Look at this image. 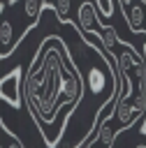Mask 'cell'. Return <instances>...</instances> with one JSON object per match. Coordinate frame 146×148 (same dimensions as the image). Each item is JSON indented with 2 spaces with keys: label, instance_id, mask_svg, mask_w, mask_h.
<instances>
[{
  "label": "cell",
  "instance_id": "cell-2",
  "mask_svg": "<svg viewBox=\"0 0 146 148\" xmlns=\"http://www.w3.org/2000/svg\"><path fill=\"white\" fill-rule=\"evenodd\" d=\"M83 35H93V32H97V30H102L107 23H102L100 21V16H97V12H95V7H93V2L90 0H86V2H81V7H79V12H76V23H74Z\"/></svg>",
  "mask_w": 146,
  "mask_h": 148
},
{
  "label": "cell",
  "instance_id": "cell-12",
  "mask_svg": "<svg viewBox=\"0 0 146 148\" xmlns=\"http://www.w3.org/2000/svg\"><path fill=\"white\" fill-rule=\"evenodd\" d=\"M0 148H2V146H0Z\"/></svg>",
  "mask_w": 146,
  "mask_h": 148
},
{
  "label": "cell",
  "instance_id": "cell-1",
  "mask_svg": "<svg viewBox=\"0 0 146 148\" xmlns=\"http://www.w3.org/2000/svg\"><path fill=\"white\" fill-rule=\"evenodd\" d=\"M21 74H23V69L21 67H14L0 81V99L5 104H9L12 109H19L21 106V99H23V95H21V81H23V76Z\"/></svg>",
  "mask_w": 146,
  "mask_h": 148
},
{
  "label": "cell",
  "instance_id": "cell-10",
  "mask_svg": "<svg viewBox=\"0 0 146 148\" xmlns=\"http://www.w3.org/2000/svg\"><path fill=\"white\" fill-rule=\"evenodd\" d=\"M141 62H144V72H146V44H144V60H141ZM144 118H146V116H144Z\"/></svg>",
  "mask_w": 146,
  "mask_h": 148
},
{
  "label": "cell",
  "instance_id": "cell-7",
  "mask_svg": "<svg viewBox=\"0 0 146 148\" xmlns=\"http://www.w3.org/2000/svg\"><path fill=\"white\" fill-rule=\"evenodd\" d=\"M7 148H23V143H21L19 139H14V136H12V141L7 143Z\"/></svg>",
  "mask_w": 146,
  "mask_h": 148
},
{
  "label": "cell",
  "instance_id": "cell-11",
  "mask_svg": "<svg viewBox=\"0 0 146 148\" xmlns=\"http://www.w3.org/2000/svg\"><path fill=\"white\" fill-rule=\"evenodd\" d=\"M137 148H146V146H144V143H141V146H137Z\"/></svg>",
  "mask_w": 146,
  "mask_h": 148
},
{
  "label": "cell",
  "instance_id": "cell-5",
  "mask_svg": "<svg viewBox=\"0 0 146 148\" xmlns=\"http://www.w3.org/2000/svg\"><path fill=\"white\" fill-rule=\"evenodd\" d=\"M46 9H53L58 14V21H67L70 9H72V0H46Z\"/></svg>",
  "mask_w": 146,
  "mask_h": 148
},
{
  "label": "cell",
  "instance_id": "cell-3",
  "mask_svg": "<svg viewBox=\"0 0 146 148\" xmlns=\"http://www.w3.org/2000/svg\"><path fill=\"white\" fill-rule=\"evenodd\" d=\"M123 18L127 21V28L132 30V35H146V30L141 28L146 21V7L139 0H134L127 9H123Z\"/></svg>",
  "mask_w": 146,
  "mask_h": 148
},
{
  "label": "cell",
  "instance_id": "cell-9",
  "mask_svg": "<svg viewBox=\"0 0 146 148\" xmlns=\"http://www.w3.org/2000/svg\"><path fill=\"white\" fill-rule=\"evenodd\" d=\"M5 9H7V5H5V2L0 0V16H2V12H5ZM0 21H2V18H0Z\"/></svg>",
  "mask_w": 146,
  "mask_h": 148
},
{
  "label": "cell",
  "instance_id": "cell-4",
  "mask_svg": "<svg viewBox=\"0 0 146 148\" xmlns=\"http://www.w3.org/2000/svg\"><path fill=\"white\" fill-rule=\"evenodd\" d=\"M44 9H46V0H23V14L28 16V25H25V30L19 35V44H21V39L39 23V16H42Z\"/></svg>",
  "mask_w": 146,
  "mask_h": 148
},
{
  "label": "cell",
  "instance_id": "cell-8",
  "mask_svg": "<svg viewBox=\"0 0 146 148\" xmlns=\"http://www.w3.org/2000/svg\"><path fill=\"white\" fill-rule=\"evenodd\" d=\"M83 148H100V146H97V141H95V139H88V141L83 143Z\"/></svg>",
  "mask_w": 146,
  "mask_h": 148
},
{
  "label": "cell",
  "instance_id": "cell-6",
  "mask_svg": "<svg viewBox=\"0 0 146 148\" xmlns=\"http://www.w3.org/2000/svg\"><path fill=\"white\" fill-rule=\"evenodd\" d=\"M90 2H93V7H95L102 23H107V18L114 16V0H90Z\"/></svg>",
  "mask_w": 146,
  "mask_h": 148
}]
</instances>
